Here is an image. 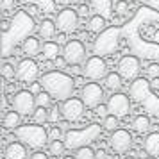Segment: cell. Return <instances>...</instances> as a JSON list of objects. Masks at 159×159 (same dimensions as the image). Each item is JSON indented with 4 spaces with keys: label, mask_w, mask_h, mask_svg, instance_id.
Returning a JSON list of instances; mask_svg holds the SVG:
<instances>
[{
    "label": "cell",
    "mask_w": 159,
    "mask_h": 159,
    "mask_svg": "<svg viewBox=\"0 0 159 159\" xmlns=\"http://www.w3.org/2000/svg\"><path fill=\"white\" fill-rule=\"evenodd\" d=\"M39 84L47 93L52 95L54 100H59V102L72 98L73 89H75V79L65 72H59V70L43 73L41 79H39Z\"/></svg>",
    "instance_id": "obj_1"
},
{
    "label": "cell",
    "mask_w": 159,
    "mask_h": 159,
    "mask_svg": "<svg viewBox=\"0 0 159 159\" xmlns=\"http://www.w3.org/2000/svg\"><path fill=\"white\" fill-rule=\"evenodd\" d=\"M15 134L25 147H30L34 150H39L48 143V132L43 129V125H38V123L23 125L18 130H15Z\"/></svg>",
    "instance_id": "obj_2"
},
{
    "label": "cell",
    "mask_w": 159,
    "mask_h": 159,
    "mask_svg": "<svg viewBox=\"0 0 159 159\" xmlns=\"http://www.w3.org/2000/svg\"><path fill=\"white\" fill-rule=\"evenodd\" d=\"M11 106L13 111L20 113L22 116H32L36 111V95L29 91V89H22V91H16L11 98Z\"/></svg>",
    "instance_id": "obj_3"
},
{
    "label": "cell",
    "mask_w": 159,
    "mask_h": 159,
    "mask_svg": "<svg viewBox=\"0 0 159 159\" xmlns=\"http://www.w3.org/2000/svg\"><path fill=\"white\" fill-rule=\"evenodd\" d=\"M63 57L70 66H79L86 63V47L80 39H70L63 47Z\"/></svg>",
    "instance_id": "obj_4"
},
{
    "label": "cell",
    "mask_w": 159,
    "mask_h": 159,
    "mask_svg": "<svg viewBox=\"0 0 159 159\" xmlns=\"http://www.w3.org/2000/svg\"><path fill=\"white\" fill-rule=\"evenodd\" d=\"M107 63L100 56H91L82 66V75L89 80H104L107 77Z\"/></svg>",
    "instance_id": "obj_5"
},
{
    "label": "cell",
    "mask_w": 159,
    "mask_h": 159,
    "mask_svg": "<svg viewBox=\"0 0 159 159\" xmlns=\"http://www.w3.org/2000/svg\"><path fill=\"white\" fill-rule=\"evenodd\" d=\"M80 100L84 102L86 109H97L104 102V88L97 82H88L80 89Z\"/></svg>",
    "instance_id": "obj_6"
},
{
    "label": "cell",
    "mask_w": 159,
    "mask_h": 159,
    "mask_svg": "<svg viewBox=\"0 0 159 159\" xmlns=\"http://www.w3.org/2000/svg\"><path fill=\"white\" fill-rule=\"evenodd\" d=\"M61 115L65 118L68 123H75L82 120V116H84V111H86V106H84V102L80 100V98H68V100L61 102Z\"/></svg>",
    "instance_id": "obj_7"
},
{
    "label": "cell",
    "mask_w": 159,
    "mask_h": 159,
    "mask_svg": "<svg viewBox=\"0 0 159 159\" xmlns=\"http://www.w3.org/2000/svg\"><path fill=\"white\" fill-rule=\"evenodd\" d=\"M106 106H107L109 115L116 116V118H123L130 113V97L125 93H120V91L113 93L107 98Z\"/></svg>",
    "instance_id": "obj_8"
},
{
    "label": "cell",
    "mask_w": 159,
    "mask_h": 159,
    "mask_svg": "<svg viewBox=\"0 0 159 159\" xmlns=\"http://www.w3.org/2000/svg\"><path fill=\"white\" fill-rule=\"evenodd\" d=\"M39 77V66L34 59L25 57L16 65V79L25 84H34V80Z\"/></svg>",
    "instance_id": "obj_9"
},
{
    "label": "cell",
    "mask_w": 159,
    "mask_h": 159,
    "mask_svg": "<svg viewBox=\"0 0 159 159\" xmlns=\"http://www.w3.org/2000/svg\"><path fill=\"white\" fill-rule=\"evenodd\" d=\"M56 25H57V30H61L63 34H70L77 29L79 25V13L77 9L72 7H65L57 13V18H56Z\"/></svg>",
    "instance_id": "obj_10"
},
{
    "label": "cell",
    "mask_w": 159,
    "mask_h": 159,
    "mask_svg": "<svg viewBox=\"0 0 159 159\" xmlns=\"http://www.w3.org/2000/svg\"><path fill=\"white\" fill-rule=\"evenodd\" d=\"M139 70H141V63L136 56H123L116 66V72L122 75V79L127 80H136Z\"/></svg>",
    "instance_id": "obj_11"
},
{
    "label": "cell",
    "mask_w": 159,
    "mask_h": 159,
    "mask_svg": "<svg viewBox=\"0 0 159 159\" xmlns=\"http://www.w3.org/2000/svg\"><path fill=\"white\" fill-rule=\"evenodd\" d=\"M109 147L115 154H125L132 147V134L125 129H118L111 132L109 136Z\"/></svg>",
    "instance_id": "obj_12"
},
{
    "label": "cell",
    "mask_w": 159,
    "mask_h": 159,
    "mask_svg": "<svg viewBox=\"0 0 159 159\" xmlns=\"http://www.w3.org/2000/svg\"><path fill=\"white\" fill-rule=\"evenodd\" d=\"M102 41L98 39L95 43V48L97 52H113L116 48V39H118V29H106L100 34Z\"/></svg>",
    "instance_id": "obj_13"
},
{
    "label": "cell",
    "mask_w": 159,
    "mask_h": 159,
    "mask_svg": "<svg viewBox=\"0 0 159 159\" xmlns=\"http://www.w3.org/2000/svg\"><path fill=\"white\" fill-rule=\"evenodd\" d=\"M150 82L143 77H138L136 80H132V84H130V98H134V100H143L147 95L150 93Z\"/></svg>",
    "instance_id": "obj_14"
},
{
    "label": "cell",
    "mask_w": 159,
    "mask_h": 159,
    "mask_svg": "<svg viewBox=\"0 0 159 159\" xmlns=\"http://www.w3.org/2000/svg\"><path fill=\"white\" fill-rule=\"evenodd\" d=\"M41 48H43V45L39 43V39L34 36H27L23 38L22 41V52L27 56V57H34V56H38V54H41Z\"/></svg>",
    "instance_id": "obj_15"
},
{
    "label": "cell",
    "mask_w": 159,
    "mask_h": 159,
    "mask_svg": "<svg viewBox=\"0 0 159 159\" xmlns=\"http://www.w3.org/2000/svg\"><path fill=\"white\" fill-rule=\"evenodd\" d=\"M145 154L150 157H159V132H148L143 139Z\"/></svg>",
    "instance_id": "obj_16"
},
{
    "label": "cell",
    "mask_w": 159,
    "mask_h": 159,
    "mask_svg": "<svg viewBox=\"0 0 159 159\" xmlns=\"http://www.w3.org/2000/svg\"><path fill=\"white\" fill-rule=\"evenodd\" d=\"M4 157L6 159H29L27 157V147L23 143H9L6 147V152H4Z\"/></svg>",
    "instance_id": "obj_17"
},
{
    "label": "cell",
    "mask_w": 159,
    "mask_h": 159,
    "mask_svg": "<svg viewBox=\"0 0 159 159\" xmlns=\"http://www.w3.org/2000/svg\"><path fill=\"white\" fill-rule=\"evenodd\" d=\"M91 7L97 15L104 16L106 20L113 16V0H91Z\"/></svg>",
    "instance_id": "obj_18"
},
{
    "label": "cell",
    "mask_w": 159,
    "mask_h": 159,
    "mask_svg": "<svg viewBox=\"0 0 159 159\" xmlns=\"http://www.w3.org/2000/svg\"><path fill=\"white\" fill-rule=\"evenodd\" d=\"M4 127L7 130H18L22 127V115L20 113H16V111H7L6 115H4Z\"/></svg>",
    "instance_id": "obj_19"
},
{
    "label": "cell",
    "mask_w": 159,
    "mask_h": 159,
    "mask_svg": "<svg viewBox=\"0 0 159 159\" xmlns=\"http://www.w3.org/2000/svg\"><path fill=\"white\" fill-rule=\"evenodd\" d=\"M122 75L118 72H109L107 77L104 79V88L109 89V91H113V93H118L120 91V88H122Z\"/></svg>",
    "instance_id": "obj_20"
},
{
    "label": "cell",
    "mask_w": 159,
    "mask_h": 159,
    "mask_svg": "<svg viewBox=\"0 0 159 159\" xmlns=\"http://www.w3.org/2000/svg\"><path fill=\"white\" fill-rule=\"evenodd\" d=\"M41 54H43V57L47 61H56L59 57V54H63V50H61L59 43H56V41H47V43H43Z\"/></svg>",
    "instance_id": "obj_21"
},
{
    "label": "cell",
    "mask_w": 159,
    "mask_h": 159,
    "mask_svg": "<svg viewBox=\"0 0 159 159\" xmlns=\"http://www.w3.org/2000/svg\"><path fill=\"white\" fill-rule=\"evenodd\" d=\"M106 25H107V20L100 15H93L88 20V29H89V32H95V34H102L106 30Z\"/></svg>",
    "instance_id": "obj_22"
},
{
    "label": "cell",
    "mask_w": 159,
    "mask_h": 159,
    "mask_svg": "<svg viewBox=\"0 0 159 159\" xmlns=\"http://www.w3.org/2000/svg\"><path fill=\"white\" fill-rule=\"evenodd\" d=\"M56 30H57V25L54 20H48V18H45L43 22L39 23V36L43 38V39H50V38L56 36Z\"/></svg>",
    "instance_id": "obj_23"
},
{
    "label": "cell",
    "mask_w": 159,
    "mask_h": 159,
    "mask_svg": "<svg viewBox=\"0 0 159 159\" xmlns=\"http://www.w3.org/2000/svg\"><path fill=\"white\" fill-rule=\"evenodd\" d=\"M132 129L136 130V132H139V134L148 132V129H150V118L147 115H138L132 120Z\"/></svg>",
    "instance_id": "obj_24"
},
{
    "label": "cell",
    "mask_w": 159,
    "mask_h": 159,
    "mask_svg": "<svg viewBox=\"0 0 159 159\" xmlns=\"http://www.w3.org/2000/svg\"><path fill=\"white\" fill-rule=\"evenodd\" d=\"M66 150V145L63 143V139H52L48 143V152L50 156H56V157H61Z\"/></svg>",
    "instance_id": "obj_25"
},
{
    "label": "cell",
    "mask_w": 159,
    "mask_h": 159,
    "mask_svg": "<svg viewBox=\"0 0 159 159\" xmlns=\"http://www.w3.org/2000/svg\"><path fill=\"white\" fill-rule=\"evenodd\" d=\"M32 120H34V123H38V125H43V123L50 122V113H48V109L47 107H36L34 115H32Z\"/></svg>",
    "instance_id": "obj_26"
},
{
    "label": "cell",
    "mask_w": 159,
    "mask_h": 159,
    "mask_svg": "<svg viewBox=\"0 0 159 159\" xmlns=\"http://www.w3.org/2000/svg\"><path fill=\"white\" fill-rule=\"evenodd\" d=\"M73 157L75 159H98L97 157V152L91 148V147H79L77 150H75V154H73Z\"/></svg>",
    "instance_id": "obj_27"
},
{
    "label": "cell",
    "mask_w": 159,
    "mask_h": 159,
    "mask_svg": "<svg viewBox=\"0 0 159 159\" xmlns=\"http://www.w3.org/2000/svg\"><path fill=\"white\" fill-rule=\"evenodd\" d=\"M52 95L50 93H47V91H39V93L36 95V106L38 107H47V109H50L52 107Z\"/></svg>",
    "instance_id": "obj_28"
},
{
    "label": "cell",
    "mask_w": 159,
    "mask_h": 159,
    "mask_svg": "<svg viewBox=\"0 0 159 159\" xmlns=\"http://www.w3.org/2000/svg\"><path fill=\"white\" fill-rule=\"evenodd\" d=\"M120 118H116V116L113 115H107L104 120H102V129L104 130H109V132H115V130H118V125H120V122H118Z\"/></svg>",
    "instance_id": "obj_29"
},
{
    "label": "cell",
    "mask_w": 159,
    "mask_h": 159,
    "mask_svg": "<svg viewBox=\"0 0 159 159\" xmlns=\"http://www.w3.org/2000/svg\"><path fill=\"white\" fill-rule=\"evenodd\" d=\"M2 77H4L6 80L15 79L16 77V68L13 65H9V63H4V65H2Z\"/></svg>",
    "instance_id": "obj_30"
},
{
    "label": "cell",
    "mask_w": 159,
    "mask_h": 159,
    "mask_svg": "<svg viewBox=\"0 0 159 159\" xmlns=\"http://www.w3.org/2000/svg\"><path fill=\"white\" fill-rule=\"evenodd\" d=\"M115 13L120 16H125L129 13V4H127V0H118L115 4Z\"/></svg>",
    "instance_id": "obj_31"
},
{
    "label": "cell",
    "mask_w": 159,
    "mask_h": 159,
    "mask_svg": "<svg viewBox=\"0 0 159 159\" xmlns=\"http://www.w3.org/2000/svg\"><path fill=\"white\" fill-rule=\"evenodd\" d=\"M147 75L148 77H152V79H157L159 77V63H150V65L147 66Z\"/></svg>",
    "instance_id": "obj_32"
},
{
    "label": "cell",
    "mask_w": 159,
    "mask_h": 159,
    "mask_svg": "<svg viewBox=\"0 0 159 159\" xmlns=\"http://www.w3.org/2000/svg\"><path fill=\"white\" fill-rule=\"evenodd\" d=\"M48 113H50V122H57L59 118L63 116L61 115V107H57V106H52Z\"/></svg>",
    "instance_id": "obj_33"
},
{
    "label": "cell",
    "mask_w": 159,
    "mask_h": 159,
    "mask_svg": "<svg viewBox=\"0 0 159 159\" xmlns=\"http://www.w3.org/2000/svg\"><path fill=\"white\" fill-rule=\"evenodd\" d=\"M16 6L15 0H2V4H0V7H2V11L4 13H9V11H13Z\"/></svg>",
    "instance_id": "obj_34"
},
{
    "label": "cell",
    "mask_w": 159,
    "mask_h": 159,
    "mask_svg": "<svg viewBox=\"0 0 159 159\" xmlns=\"http://www.w3.org/2000/svg\"><path fill=\"white\" fill-rule=\"evenodd\" d=\"M29 159H48V156H47L43 150H34L29 156Z\"/></svg>",
    "instance_id": "obj_35"
},
{
    "label": "cell",
    "mask_w": 159,
    "mask_h": 159,
    "mask_svg": "<svg viewBox=\"0 0 159 159\" xmlns=\"http://www.w3.org/2000/svg\"><path fill=\"white\" fill-rule=\"evenodd\" d=\"M54 63H56V68H57L59 72H61V68H65V66L68 65V63L65 61V57H63V56H61V57H57L56 61H54Z\"/></svg>",
    "instance_id": "obj_36"
},
{
    "label": "cell",
    "mask_w": 159,
    "mask_h": 159,
    "mask_svg": "<svg viewBox=\"0 0 159 159\" xmlns=\"http://www.w3.org/2000/svg\"><path fill=\"white\" fill-rule=\"evenodd\" d=\"M77 13H79V16H88L89 15V9H88V6H79Z\"/></svg>",
    "instance_id": "obj_37"
},
{
    "label": "cell",
    "mask_w": 159,
    "mask_h": 159,
    "mask_svg": "<svg viewBox=\"0 0 159 159\" xmlns=\"http://www.w3.org/2000/svg\"><path fill=\"white\" fill-rule=\"evenodd\" d=\"M147 4H148V7L159 11V0H147Z\"/></svg>",
    "instance_id": "obj_38"
},
{
    "label": "cell",
    "mask_w": 159,
    "mask_h": 159,
    "mask_svg": "<svg viewBox=\"0 0 159 159\" xmlns=\"http://www.w3.org/2000/svg\"><path fill=\"white\" fill-rule=\"evenodd\" d=\"M150 88H152V89H156V91H159V77L150 82Z\"/></svg>",
    "instance_id": "obj_39"
},
{
    "label": "cell",
    "mask_w": 159,
    "mask_h": 159,
    "mask_svg": "<svg viewBox=\"0 0 159 159\" xmlns=\"http://www.w3.org/2000/svg\"><path fill=\"white\" fill-rule=\"evenodd\" d=\"M152 39H154L156 43H159V29H156V30H154V36H152Z\"/></svg>",
    "instance_id": "obj_40"
},
{
    "label": "cell",
    "mask_w": 159,
    "mask_h": 159,
    "mask_svg": "<svg viewBox=\"0 0 159 159\" xmlns=\"http://www.w3.org/2000/svg\"><path fill=\"white\" fill-rule=\"evenodd\" d=\"M23 2H29L30 6H34V4H43L45 0H23Z\"/></svg>",
    "instance_id": "obj_41"
},
{
    "label": "cell",
    "mask_w": 159,
    "mask_h": 159,
    "mask_svg": "<svg viewBox=\"0 0 159 159\" xmlns=\"http://www.w3.org/2000/svg\"><path fill=\"white\" fill-rule=\"evenodd\" d=\"M97 157L104 159V157H106V152H104V150H98V152H97Z\"/></svg>",
    "instance_id": "obj_42"
},
{
    "label": "cell",
    "mask_w": 159,
    "mask_h": 159,
    "mask_svg": "<svg viewBox=\"0 0 159 159\" xmlns=\"http://www.w3.org/2000/svg\"><path fill=\"white\" fill-rule=\"evenodd\" d=\"M73 2H75V4H79V6H86L88 0H73Z\"/></svg>",
    "instance_id": "obj_43"
},
{
    "label": "cell",
    "mask_w": 159,
    "mask_h": 159,
    "mask_svg": "<svg viewBox=\"0 0 159 159\" xmlns=\"http://www.w3.org/2000/svg\"><path fill=\"white\" fill-rule=\"evenodd\" d=\"M145 159H156V157H145Z\"/></svg>",
    "instance_id": "obj_44"
},
{
    "label": "cell",
    "mask_w": 159,
    "mask_h": 159,
    "mask_svg": "<svg viewBox=\"0 0 159 159\" xmlns=\"http://www.w3.org/2000/svg\"><path fill=\"white\" fill-rule=\"evenodd\" d=\"M65 159H75V157H65Z\"/></svg>",
    "instance_id": "obj_45"
},
{
    "label": "cell",
    "mask_w": 159,
    "mask_h": 159,
    "mask_svg": "<svg viewBox=\"0 0 159 159\" xmlns=\"http://www.w3.org/2000/svg\"><path fill=\"white\" fill-rule=\"evenodd\" d=\"M54 2H59V0H54Z\"/></svg>",
    "instance_id": "obj_46"
}]
</instances>
